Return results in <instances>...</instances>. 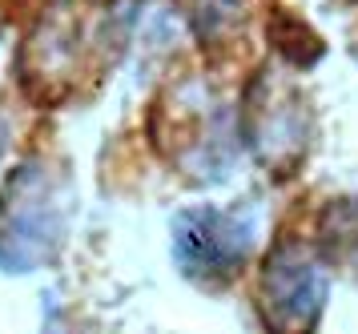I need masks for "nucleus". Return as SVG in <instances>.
<instances>
[{
	"label": "nucleus",
	"mask_w": 358,
	"mask_h": 334,
	"mask_svg": "<svg viewBox=\"0 0 358 334\" xmlns=\"http://www.w3.org/2000/svg\"><path fill=\"white\" fill-rule=\"evenodd\" d=\"M65 181L52 165L29 161L4 181L0 190V266L4 270H33L65 234Z\"/></svg>",
	"instance_id": "f257e3e1"
},
{
	"label": "nucleus",
	"mask_w": 358,
	"mask_h": 334,
	"mask_svg": "<svg viewBox=\"0 0 358 334\" xmlns=\"http://www.w3.org/2000/svg\"><path fill=\"white\" fill-rule=\"evenodd\" d=\"M258 218L242 209H189L173 225V258L189 278H229L254 250Z\"/></svg>",
	"instance_id": "f03ea898"
},
{
	"label": "nucleus",
	"mask_w": 358,
	"mask_h": 334,
	"mask_svg": "<svg viewBox=\"0 0 358 334\" xmlns=\"http://www.w3.org/2000/svg\"><path fill=\"white\" fill-rule=\"evenodd\" d=\"M326 302V270L302 246H282L262 270V310L270 326L306 330L318 322Z\"/></svg>",
	"instance_id": "7ed1b4c3"
},
{
	"label": "nucleus",
	"mask_w": 358,
	"mask_h": 334,
	"mask_svg": "<svg viewBox=\"0 0 358 334\" xmlns=\"http://www.w3.org/2000/svg\"><path fill=\"white\" fill-rule=\"evenodd\" d=\"M254 121H250V145H258L262 161L290 165L294 153L306 145V113L302 101L290 89H278L274 81H262L258 101H254Z\"/></svg>",
	"instance_id": "20e7f679"
},
{
	"label": "nucleus",
	"mask_w": 358,
	"mask_h": 334,
	"mask_svg": "<svg viewBox=\"0 0 358 334\" xmlns=\"http://www.w3.org/2000/svg\"><path fill=\"white\" fill-rule=\"evenodd\" d=\"M322 250L334 262L358 266V202H338L322 218Z\"/></svg>",
	"instance_id": "39448f33"
}]
</instances>
